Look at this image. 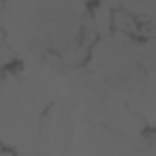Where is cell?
Returning a JSON list of instances; mask_svg holds the SVG:
<instances>
[{
    "instance_id": "cell-1",
    "label": "cell",
    "mask_w": 156,
    "mask_h": 156,
    "mask_svg": "<svg viewBox=\"0 0 156 156\" xmlns=\"http://www.w3.org/2000/svg\"><path fill=\"white\" fill-rule=\"evenodd\" d=\"M0 156H7V154H0Z\"/></svg>"
}]
</instances>
